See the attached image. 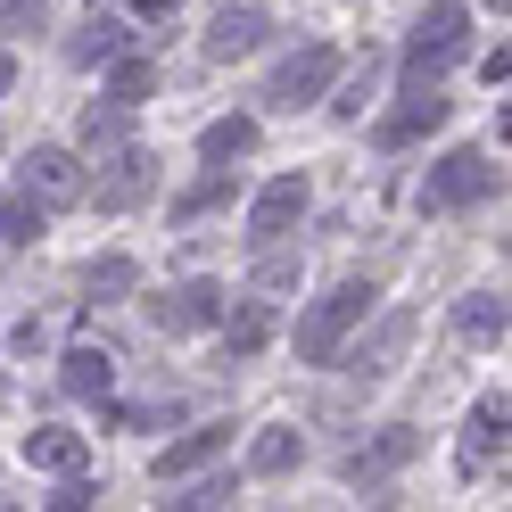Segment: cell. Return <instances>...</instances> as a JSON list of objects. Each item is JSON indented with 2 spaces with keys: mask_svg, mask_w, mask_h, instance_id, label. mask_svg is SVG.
Wrapping results in <instances>:
<instances>
[{
  "mask_svg": "<svg viewBox=\"0 0 512 512\" xmlns=\"http://www.w3.org/2000/svg\"><path fill=\"white\" fill-rule=\"evenodd\" d=\"M372 298H380L372 281H331V290L306 306V323H298V364H339V347L372 314Z\"/></svg>",
  "mask_w": 512,
  "mask_h": 512,
  "instance_id": "6da1fadb",
  "label": "cell"
},
{
  "mask_svg": "<svg viewBox=\"0 0 512 512\" xmlns=\"http://www.w3.org/2000/svg\"><path fill=\"white\" fill-rule=\"evenodd\" d=\"M463 50H471V9H463V0H430V9L413 17V34H405V58H397V67H405L413 83H438Z\"/></svg>",
  "mask_w": 512,
  "mask_h": 512,
  "instance_id": "7a4b0ae2",
  "label": "cell"
},
{
  "mask_svg": "<svg viewBox=\"0 0 512 512\" xmlns=\"http://www.w3.org/2000/svg\"><path fill=\"white\" fill-rule=\"evenodd\" d=\"M488 199H496V157L479 149V141L446 149L438 166H430V182H422V207L430 215H471V207H488Z\"/></svg>",
  "mask_w": 512,
  "mask_h": 512,
  "instance_id": "3957f363",
  "label": "cell"
},
{
  "mask_svg": "<svg viewBox=\"0 0 512 512\" xmlns=\"http://www.w3.org/2000/svg\"><path fill=\"white\" fill-rule=\"evenodd\" d=\"M347 67V58L331 50V42H306L298 58H281V67L265 75V108L273 116H298V108H323L331 100V75Z\"/></svg>",
  "mask_w": 512,
  "mask_h": 512,
  "instance_id": "277c9868",
  "label": "cell"
},
{
  "mask_svg": "<svg viewBox=\"0 0 512 512\" xmlns=\"http://www.w3.org/2000/svg\"><path fill=\"white\" fill-rule=\"evenodd\" d=\"M413 331H422V314H413V306H389V314H380V323L364 331H347V339H356V347H339V364H347V380H364V389H372V380H389L397 364H405V347H413Z\"/></svg>",
  "mask_w": 512,
  "mask_h": 512,
  "instance_id": "5b68a950",
  "label": "cell"
},
{
  "mask_svg": "<svg viewBox=\"0 0 512 512\" xmlns=\"http://www.w3.org/2000/svg\"><path fill=\"white\" fill-rule=\"evenodd\" d=\"M17 190H25V199H34L42 215H58V207H83V199H91V182H83V157H75V149H58V141L25 149Z\"/></svg>",
  "mask_w": 512,
  "mask_h": 512,
  "instance_id": "8992f818",
  "label": "cell"
},
{
  "mask_svg": "<svg viewBox=\"0 0 512 512\" xmlns=\"http://www.w3.org/2000/svg\"><path fill=\"white\" fill-rule=\"evenodd\" d=\"M223 306H232V290H223V281H207V273H190V281H174L166 298H149V323L166 331V339H190V331H215Z\"/></svg>",
  "mask_w": 512,
  "mask_h": 512,
  "instance_id": "52a82bcc",
  "label": "cell"
},
{
  "mask_svg": "<svg viewBox=\"0 0 512 512\" xmlns=\"http://www.w3.org/2000/svg\"><path fill=\"white\" fill-rule=\"evenodd\" d=\"M446 108H455V100H446L438 83H413V75H405L397 108H389V116L372 124V141H380V149H413V141H430L438 124H446Z\"/></svg>",
  "mask_w": 512,
  "mask_h": 512,
  "instance_id": "ba28073f",
  "label": "cell"
},
{
  "mask_svg": "<svg viewBox=\"0 0 512 512\" xmlns=\"http://www.w3.org/2000/svg\"><path fill=\"white\" fill-rule=\"evenodd\" d=\"M306 174H273L265 190H256V207H248V240L256 248H290V232L306 223Z\"/></svg>",
  "mask_w": 512,
  "mask_h": 512,
  "instance_id": "9c48e42d",
  "label": "cell"
},
{
  "mask_svg": "<svg viewBox=\"0 0 512 512\" xmlns=\"http://www.w3.org/2000/svg\"><path fill=\"white\" fill-rule=\"evenodd\" d=\"M413 455H422V430H413V422H389L380 438H364L339 471H347V488H372V496H380V488H389V479H397Z\"/></svg>",
  "mask_w": 512,
  "mask_h": 512,
  "instance_id": "30bf717a",
  "label": "cell"
},
{
  "mask_svg": "<svg viewBox=\"0 0 512 512\" xmlns=\"http://www.w3.org/2000/svg\"><path fill=\"white\" fill-rule=\"evenodd\" d=\"M215 331H223V364H256V356L281 339L273 298H240V306H223V314H215Z\"/></svg>",
  "mask_w": 512,
  "mask_h": 512,
  "instance_id": "8fae6325",
  "label": "cell"
},
{
  "mask_svg": "<svg viewBox=\"0 0 512 512\" xmlns=\"http://www.w3.org/2000/svg\"><path fill=\"white\" fill-rule=\"evenodd\" d=\"M265 42H273V17L256 9V0L248 9H215V25H207V58L215 67H240V58H256Z\"/></svg>",
  "mask_w": 512,
  "mask_h": 512,
  "instance_id": "7c38bea8",
  "label": "cell"
},
{
  "mask_svg": "<svg viewBox=\"0 0 512 512\" xmlns=\"http://www.w3.org/2000/svg\"><path fill=\"white\" fill-rule=\"evenodd\" d=\"M108 166H116V174L100 182V207H108V215H133V207L149 199V190H157V157H149V149H133V141H124V149L108 157Z\"/></svg>",
  "mask_w": 512,
  "mask_h": 512,
  "instance_id": "4fadbf2b",
  "label": "cell"
},
{
  "mask_svg": "<svg viewBox=\"0 0 512 512\" xmlns=\"http://www.w3.org/2000/svg\"><path fill=\"white\" fill-rule=\"evenodd\" d=\"M58 389H67L75 405H100L108 389H116V356H108V347H67V356H58Z\"/></svg>",
  "mask_w": 512,
  "mask_h": 512,
  "instance_id": "5bb4252c",
  "label": "cell"
},
{
  "mask_svg": "<svg viewBox=\"0 0 512 512\" xmlns=\"http://www.w3.org/2000/svg\"><path fill=\"white\" fill-rule=\"evenodd\" d=\"M504 422H512L504 389L471 405V422H463V471H488V463H504Z\"/></svg>",
  "mask_w": 512,
  "mask_h": 512,
  "instance_id": "9a60e30c",
  "label": "cell"
},
{
  "mask_svg": "<svg viewBox=\"0 0 512 512\" xmlns=\"http://www.w3.org/2000/svg\"><path fill=\"white\" fill-rule=\"evenodd\" d=\"M223 446H232V422H199L190 438H174V446H157V479H190V471H207Z\"/></svg>",
  "mask_w": 512,
  "mask_h": 512,
  "instance_id": "2e32d148",
  "label": "cell"
},
{
  "mask_svg": "<svg viewBox=\"0 0 512 512\" xmlns=\"http://www.w3.org/2000/svg\"><path fill=\"white\" fill-rule=\"evenodd\" d=\"M455 339L496 347V339H504V290H463V298H455Z\"/></svg>",
  "mask_w": 512,
  "mask_h": 512,
  "instance_id": "e0dca14e",
  "label": "cell"
},
{
  "mask_svg": "<svg viewBox=\"0 0 512 512\" xmlns=\"http://www.w3.org/2000/svg\"><path fill=\"white\" fill-rule=\"evenodd\" d=\"M256 133H265L256 116H215L199 133V157H207V166H240V157H256Z\"/></svg>",
  "mask_w": 512,
  "mask_h": 512,
  "instance_id": "ac0fdd59",
  "label": "cell"
},
{
  "mask_svg": "<svg viewBox=\"0 0 512 512\" xmlns=\"http://www.w3.org/2000/svg\"><path fill=\"white\" fill-rule=\"evenodd\" d=\"M83 455H91L83 430H50V422H42V430H25V463L50 471V479H58V471H83Z\"/></svg>",
  "mask_w": 512,
  "mask_h": 512,
  "instance_id": "d6986e66",
  "label": "cell"
},
{
  "mask_svg": "<svg viewBox=\"0 0 512 512\" xmlns=\"http://www.w3.org/2000/svg\"><path fill=\"white\" fill-rule=\"evenodd\" d=\"M100 100H116V108L157 100V67H149V58H133V50H116V58H108V83H100Z\"/></svg>",
  "mask_w": 512,
  "mask_h": 512,
  "instance_id": "ffe728a7",
  "label": "cell"
},
{
  "mask_svg": "<svg viewBox=\"0 0 512 512\" xmlns=\"http://www.w3.org/2000/svg\"><path fill=\"white\" fill-rule=\"evenodd\" d=\"M124 42H133V25H124V17H91L83 34L67 42V67H108V58H116Z\"/></svg>",
  "mask_w": 512,
  "mask_h": 512,
  "instance_id": "44dd1931",
  "label": "cell"
},
{
  "mask_svg": "<svg viewBox=\"0 0 512 512\" xmlns=\"http://www.w3.org/2000/svg\"><path fill=\"white\" fill-rule=\"evenodd\" d=\"M298 463H306V438L298 430H265L248 446V479H290Z\"/></svg>",
  "mask_w": 512,
  "mask_h": 512,
  "instance_id": "7402d4cb",
  "label": "cell"
},
{
  "mask_svg": "<svg viewBox=\"0 0 512 512\" xmlns=\"http://www.w3.org/2000/svg\"><path fill=\"white\" fill-rule=\"evenodd\" d=\"M232 190H240V182H232V166H207V174L174 199V223H199V215H215V207H232Z\"/></svg>",
  "mask_w": 512,
  "mask_h": 512,
  "instance_id": "603a6c76",
  "label": "cell"
},
{
  "mask_svg": "<svg viewBox=\"0 0 512 512\" xmlns=\"http://www.w3.org/2000/svg\"><path fill=\"white\" fill-rule=\"evenodd\" d=\"M83 290L100 298V306H124V298L141 290V265H133V256H100V265L83 273Z\"/></svg>",
  "mask_w": 512,
  "mask_h": 512,
  "instance_id": "cb8c5ba5",
  "label": "cell"
},
{
  "mask_svg": "<svg viewBox=\"0 0 512 512\" xmlns=\"http://www.w3.org/2000/svg\"><path fill=\"white\" fill-rule=\"evenodd\" d=\"M124 116H133V108H116V100L91 108V116H83V149H91V157H116L124 141H133V124H124Z\"/></svg>",
  "mask_w": 512,
  "mask_h": 512,
  "instance_id": "d4e9b609",
  "label": "cell"
},
{
  "mask_svg": "<svg viewBox=\"0 0 512 512\" xmlns=\"http://www.w3.org/2000/svg\"><path fill=\"white\" fill-rule=\"evenodd\" d=\"M0 240H9V248H25V240H42V207L25 199V190H17L9 207H0Z\"/></svg>",
  "mask_w": 512,
  "mask_h": 512,
  "instance_id": "484cf974",
  "label": "cell"
},
{
  "mask_svg": "<svg viewBox=\"0 0 512 512\" xmlns=\"http://www.w3.org/2000/svg\"><path fill=\"white\" fill-rule=\"evenodd\" d=\"M240 496V479H199V471H190V488L182 496H166L174 512H207V504H232Z\"/></svg>",
  "mask_w": 512,
  "mask_h": 512,
  "instance_id": "4316f807",
  "label": "cell"
},
{
  "mask_svg": "<svg viewBox=\"0 0 512 512\" xmlns=\"http://www.w3.org/2000/svg\"><path fill=\"white\" fill-rule=\"evenodd\" d=\"M50 25V0H0V34H42Z\"/></svg>",
  "mask_w": 512,
  "mask_h": 512,
  "instance_id": "83f0119b",
  "label": "cell"
},
{
  "mask_svg": "<svg viewBox=\"0 0 512 512\" xmlns=\"http://www.w3.org/2000/svg\"><path fill=\"white\" fill-rule=\"evenodd\" d=\"M42 504H58V512H83V504H100V488H91L83 471H58V488H50Z\"/></svg>",
  "mask_w": 512,
  "mask_h": 512,
  "instance_id": "f1b7e54d",
  "label": "cell"
},
{
  "mask_svg": "<svg viewBox=\"0 0 512 512\" xmlns=\"http://www.w3.org/2000/svg\"><path fill=\"white\" fill-rule=\"evenodd\" d=\"M290 281H298V256L265 248V265H256V290H290Z\"/></svg>",
  "mask_w": 512,
  "mask_h": 512,
  "instance_id": "f546056e",
  "label": "cell"
},
{
  "mask_svg": "<svg viewBox=\"0 0 512 512\" xmlns=\"http://www.w3.org/2000/svg\"><path fill=\"white\" fill-rule=\"evenodd\" d=\"M9 347H17V356H42L50 331H42V323H17V331H9Z\"/></svg>",
  "mask_w": 512,
  "mask_h": 512,
  "instance_id": "4dcf8cb0",
  "label": "cell"
},
{
  "mask_svg": "<svg viewBox=\"0 0 512 512\" xmlns=\"http://www.w3.org/2000/svg\"><path fill=\"white\" fill-rule=\"evenodd\" d=\"M133 9H141V17H174L182 0H133Z\"/></svg>",
  "mask_w": 512,
  "mask_h": 512,
  "instance_id": "1f68e13d",
  "label": "cell"
},
{
  "mask_svg": "<svg viewBox=\"0 0 512 512\" xmlns=\"http://www.w3.org/2000/svg\"><path fill=\"white\" fill-rule=\"evenodd\" d=\"M9 83H17V58H9V50H0V91H9Z\"/></svg>",
  "mask_w": 512,
  "mask_h": 512,
  "instance_id": "d6a6232c",
  "label": "cell"
}]
</instances>
